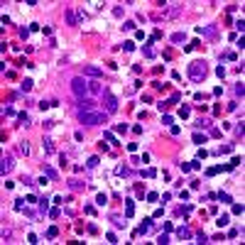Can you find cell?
Instances as JSON below:
<instances>
[{"mask_svg": "<svg viewBox=\"0 0 245 245\" xmlns=\"http://www.w3.org/2000/svg\"><path fill=\"white\" fill-rule=\"evenodd\" d=\"M79 120L86 123V125H101V123L108 120V115L101 113V110H81V113H79Z\"/></svg>", "mask_w": 245, "mask_h": 245, "instance_id": "cell-1", "label": "cell"}, {"mask_svg": "<svg viewBox=\"0 0 245 245\" xmlns=\"http://www.w3.org/2000/svg\"><path fill=\"white\" fill-rule=\"evenodd\" d=\"M206 74H208V66H206L203 61H194V64H189V76H191V81H203Z\"/></svg>", "mask_w": 245, "mask_h": 245, "instance_id": "cell-2", "label": "cell"}, {"mask_svg": "<svg viewBox=\"0 0 245 245\" xmlns=\"http://www.w3.org/2000/svg\"><path fill=\"white\" fill-rule=\"evenodd\" d=\"M71 91H74V96L81 101V98L86 96V91H88V81H84V79H71Z\"/></svg>", "mask_w": 245, "mask_h": 245, "instance_id": "cell-3", "label": "cell"}, {"mask_svg": "<svg viewBox=\"0 0 245 245\" xmlns=\"http://www.w3.org/2000/svg\"><path fill=\"white\" fill-rule=\"evenodd\" d=\"M103 98H105V108H108V113H115L118 108H120V101H118V98L110 93V91H108V88L103 91Z\"/></svg>", "mask_w": 245, "mask_h": 245, "instance_id": "cell-4", "label": "cell"}, {"mask_svg": "<svg viewBox=\"0 0 245 245\" xmlns=\"http://www.w3.org/2000/svg\"><path fill=\"white\" fill-rule=\"evenodd\" d=\"M201 37H208V39H218V27L216 25H203V27L196 29Z\"/></svg>", "mask_w": 245, "mask_h": 245, "instance_id": "cell-5", "label": "cell"}, {"mask_svg": "<svg viewBox=\"0 0 245 245\" xmlns=\"http://www.w3.org/2000/svg\"><path fill=\"white\" fill-rule=\"evenodd\" d=\"M13 164H15V159H13V155H3V162H0V174L5 176V174L13 169Z\"/></svg>", "mask_w": 245, "mask_h": 245, "instance_id": "cell-6", "label": "cell"}, {"mask_svg": "<svg viewBox=\"0 0 245 245\" xmlns=\"http://www.w3.org/2000/svg\"><path fill=\"white\" fill-rule=\"evenodd\" d=\"M84 17H86V15H84V13L76 15V10H74V8H69V10H66V22H69V25H79Z\"/></svg>", "mask_w": 245, "mask_h": 245, "instance_id": "cell-7", "label": "cell"}, {"mask_svg": "<svg viewBox=\"0 0 245 245\" xmlns=\"http://www.w3.org/2000/svg\"><path fill=\"white\" fill-rule=\"evenodd\" d=\"M152 42H155V39H150V44H145V47H142V54H145L147 59H155V57H157V52H155Z\"/></svg>", "mask_w": 245, "mask_h": 245, "instance_id": "cell-8", "label": "cell"}, {"mask_svg": "<svg viewBox=\"0 0 245 245\" xmlns=\"http://www.w3.org/2000/svg\"><path fill=\"white\" fill-rule=\"evenodd\" d=\"M42 147H44V152H47V155H54V140H52V137H44V140H42Z\"/></svg>", "mask_w": 245, "mask_h": 245, "instance_id": "cell-9", "label": "cell"}, {"mask_svg": "<svg viewBox=\"0 0 245 245\" xmlns=\"http://www.w3.org/2000/svg\"><path fill=\"white\" fill-rule=\"evenodd\" d=\"M84 74H86V76H96V79L103 76V71L98 69V66H84Z\"/></svg>", "mask_w": 245, "mask_h": 245, "instance_id": "cell-10", "label": "cell"}, {"mask_svg": "<svg viewBox=\"0 0 245 245\" xmlns=\"http://www.w3.org/2000/svg\"><path fill=\"white\" fill-rule=\"evenodd\" d=\"M88 91H91V93H103L105 88L101 86V81H88Z\"/></svg>", "mask_w": 245, "mask_h": 245, "instance_id": "cell-11", "label": "cell"}, {"mask_svg": "<svg viewBox=\"0 0 245 245\" xmlns=\"http://www.w3.org/2000/svg\"><path fill=\"white\" fill-rule=\"evenodd\" d=\"M135 216V203H132V199H128L125 201V218H132Z\"/></svg>", "mask_w": 245, "mask_h": 245, "instance_id": "cell-12", "label": "cell"}, {"mask_svg": "<svg viewBox=\"0 0 245 245\" xmlns=\"http://www.w3.org/2000/svg\"><path fill=\"white\" fill-rule=\"evenodd\" d=\"M176 235L184 238V240H189V238H191V231H189L186 226H179V228H176Z\"/></svg>", "mask_w": 245, "mask_h": 245, "instance_id": "cell-13", "label": "cell"}, {"mask_svg": "<svg viewBox=\"0 0 245 245\" xmlns=\"http://www.w3.org/2000/svg\"><path fill=\"white\" fill-rule=\"evenodd\" d=\"M44 176H49V179H52V181H59V174L54 172V169H52V167H47V164H44Z\"/></svg>", "mask_w": 245, "mask_h": 245, "instance_id": "cell-14", "label": "cell"}, {"mask_svg": "<svg viewBox=\"0 0 245 245\" xmlns=\"http://www.w3.org/2000/svg\"><path fill=\"white\" fill-rule=\"evenodd\" d=\"M81 108H84V110H93V108H96V101H91V98H81Z\"/></svg>", "mask_w": 245, "mask_h": 245, "instance_id": "cell-15", "label": "cell"}, {"mask_svg": "<svg viewBox=\"0 0 245 245\" xmlns=\"http://www.w3.org/2000/svg\"><path fill=\"white\" fill-rule=\"evenodd\" d=\"M172 42H174V44L186 42V34H184V32H174V34H172Z\"/></svg>", "mask_w": 245, "mask_h": 245, "instance_id": "cell-16", "label": "cell"}, {"mask_svg": "<svg viewBox=\"0 0 245 245\" xmlns=\"http://www.w3.org/2000/svg\"><path fill=\"white\" fill-rule=\"evenodd\" d=\"M216 199H221V203H233L231 194H226V191H221V194H216Z\"/></svg>", "mask_w": 245, "mask_h": 245, "instance_id": "cell-17", "label": "cell"}, {"mask_svg": "<svg viewBox=\"0 0 245 245\" xmlns=\"http://www.w3.org/2000/svg\"><path fill=\"white\" fill-rule=\"evenodd\" d=\"M150 228H152V218H147L145 223H140V231H137V233H147Z\"/></svg>", "mask_w": 245, "mask_h": 245, "instance_id": "cell-18", "label": "cell"}, {"mask_svg": "<svg viewBox=\"0 0 245 245\" xmlns=\"http://www.w3.org/2000/svg\"><path fill=\"white\" fill-rule=\"evenodd\" d=\"M103 140H105V142H110V145H118L115 142V135H113V132H108V130L103 132Z\"/></svg>", "mask_w": 245, "mask_h": 245, "instance_id": "cell-19", "label": "cell"}, {"mask_svg": "<svg viewBox=\"0 0 245 245\" xmlns=\"http://www.w3.org/2000/svg\"><path fill=\"white\" fill-rule=\"evenodd\" d=\"M110 221H113V226H115V228H123V226H125V221H123L120 216H110Z\"/></svg>", "mask_w": 245, "mask_h": 245, "instance_id": "cell-20", "label": "cell"}, {"mask_svg": "<svg viewBox=\"0 0 245 245\" xmlns=\"http://www.w3.org/2000/svg\"><path fill=\"white\" fill-rule=\"evenodd\" d=\"M17 118H20V125H25V128L29 125V115H27V113H20Z\"/></svg>", "mask_w": 245, "mask_h": 245, "instance_id": "cell-21", "label": "cell"}, {"mask_svg": "<svg viewBox=\"0 0 245 245\" xmlns=\"http://www.w3.org/2000/svg\"><path fill=\"white\" fill-rule=\"evenodd\" d=\"M69 186L71 189H84V184H81V179H69Z\"/></svg>", "mask_w": 245, "mask_h": 245, "instance_id": "cell-22", "label": "cell"}, {"mask_svg": "<svg viewBox=\"0 0 245 245\" xmlns=\"http://www.w3.org/2000/svg\"><path fill=\"white\" fill-rule=\"evenodd\" d=\"M98 162H101V159H98L96 155H93V157H88V162H86V164L91 167V169H93V167H98Z\"/></svg>", "mask_w": 245, "mask_h": 245, "instance_id": "cell-23", "label": "cell"}, {"mask_svg": "<svg viewBox=\"0 0 245 245\" xmlns=\"http://www.w3.org/2000/svg\"><path fill=\"white\" fill-rule=\"evenodd\" d=\"M20 88H22V91H29V88H32V79H25V81L20 84Z\"/></svg>", "mask_w": 245, "mask_h": 245, "instance_id": "cell-24", "label": "cell"}, {"mask_svg": "<svg viewBox=\"0 0 245 245\" xmlns=\"http://www.w3.org/2000/svg\"><path fill=\"white\" fill-rule=\"evenodd\" d=\"M196 125H199V128H213V123H211V120H206V118H203V120H199Z\"/></svg>", "mask_w": 245, "mask_h": 245, "instance_id": "cell-25", "label": "cell"}, {"mask_svg": "<svg viewBox=\"0 0 245 245\" xmlns=\"http://www.w3.org/2000/svg\"><path fill=\"white\" fill-rule=\"evenodd\" d=\"M25 201H27V199H17V201H15V208H17V211H25Z\"/></svg>", "mask_w": 245, "mask_h": 245, "instance_id": "cell-26", "label": "cell"}, {"mask_svg": "<svg viewBox=\"0 0 245 245\" xmlns=\"http://www.w3.org/2000/svg\"><path fill=\"white\" fill-rule=\"evenodd\" d=\"M228 223H231V216H221V218H218V226H221V228L228 226Z\"/></svg>", "mask_w": 245, "mask_h": 245, "instance_id": "cell-27", "label": "cell"}, {"mask_svg": "<svg viewBox=\"0 0 245 245\" xmlns=\"http://www.w3.org/2000/svg\"><path fill=\"white\" fill-rule=\"evenodd\" d=\"M39 211H42V213H47V211H49V203H47V199H42V201H39Z\"/></svg>", "mask_w": 245, "mask_h": 245, "instance_id": "cell-28", "label": "cell"}, {"mask_svg": "<svg viewBox=\"0 0 245 245\" xmlns=\"http://www.w3.org/2000/svg\"><path fill=\"white\" fill-rule=\"evenodd\" d=\"M157 199H159V194H157V191H150V194H147V201H152V203H155Z\"/></svg>", "mask_w": 245, "mask_h": 245, "instance_id": "cell-29", "label": "cell"}, {"mask_svg": "<svg viewBox=\"0 0 245 245\" xmlns=\"http://www.w3.org/2000/svg\"><path fill=\"white\" fill-rule=\"evenodd\" d=\"M132 49H135L132 42H123V52H132Z\"/></svg>", "mask_w": 245, "mask_h": 245, "instance_id": "cell-30", "label": "cell"}, {"mask_svg": "<svg viewBox=\"0 0 245 245\" xmlns=\"http://www.w3.org/2000/svg\"><path fill=\"white\" fill-rule=\"evenodd\" d=\"M233 213L240 216V213H243V203H233Z\"/></svg>", "mask_w": 245, "mask_h": 245, "instance_id": "cell-31", "label": "cell"}, {"mask_svg": "<svg viewBox=\"0 0 245 245\" xmlns=\"http://www.w3.org/2000/svg\"><path fill=\"white\" fill-rule=\"evenodd\" d=\"M105 201H108V199H105V194H98V196H96V203H98V206H103Z\"/></svg>", "mask_w": 245, "mask_h": 245, "instance_id": "cell-32", "label": "cell"}, {"mask_svg": "<svg viewBox=\"0 0 245 245\" xmlns=\"http://www.w3.org/2000/svg\"><path fill=\"white\" fill-rule=\"evenodd\" d=\"M157 243H159V245H167V243H169V235H159Z\"/></svg>", "mask_w": 245, "mask_h": 245, "instance_id": "cell-33", "label": "cell"}, {"mask_svg": "<svg viewBox=\"0 0 245 245\" xmlns=\"http://www.w3.org/2000/svg\"><path fill=\"white\" fill-rule=\"evenodd\" d=\"M196 243H199V245H201V243H208V238H206L203 233H199V235H196Z\"/></svg>", "mask_w": 245, "mask_h": 245, "instance_id": "cell-34", "label": "cell"}, {"mask_svg": "<svg viewBox=\"0 0 245 245\" xmlns=\"http://www.w3.org/2000/svg\"><path fill=\"white\" fill-rule=\"evenodd\" d=\"M235 93L243 98V93H245V86H243V84H238V86H235Z\"/></svg>", "mask_w": 245, "mask_h": 245, "instance_id": "cell-35", "label": "cell"}, {"mask_svg": "<svg viewBox=\"0 0 245 245\" xmlns=\"http://www.w3.org/2000/svg\"><path fill=\"white\" fill-rule=\"evenodd\" d=\"M57 235H59L57 228H49V231H47V238H57Z\"/></svg>", "mask_w": 245, "mask_h": 245, "instance_id": "cell-36", "label": "cell"}, {"mask_svg": "<svg viewBox=\"0 0 245 245\" xmlns=\"http://www.w3.org/2000/svg\"><path fill=\"white\" fill-rule=\"evenodd\" d=\"M142 176H150V179H152V176H157V172H155V169H145Z\"/></svg>", "mask_w": 245, "mask_h": 245, "instance_id": "cell-37", "label": "cell"}, {"mask_svg": "<svg viewBox=\"0 0 245 245\" xmlns=\"http://www.w3.org/2000/svg\"><path fill=\"white\" fill-rule=\"evenodd\" d=\"M10 235H13L10 228H3V240H10Z\"/></svg>", "mask_w": 245, "mask_h": 245, "instance_id": "cell-38", "label": "cell"}, {"mask_svg": "<svg viewBox=\"0 0 245 245\" xmlns=\"http://www.w3.org/2000/svg\"><path fill=\"white\" fill-rule=\"evenodd\" d=\"M235 27H238V32L243 34V29H245V22H243V20H238V22H235Z\"/></svg>", "mask_w": 245, "mask_h": 245, "instance_id": "cell-39", "label": "cell"}, {"mask_svg": "<svg viewBox=\"0 0 245 245\" xmlns=\"http://www.w3.org/2000/svg\"><path fill=\"white\" fill-rule=\"evenodd\" d=\"M115 130H118V132H125V130H128V125H125V123H118Z\"/></svg>", "mask_w": 245, "mask_h": 245, "instance_id": "cell-40", "label": "cell"}, {"mask_svg": "<svg viewBox=\"0 0 245 245\" xmlns=\"http://www.w3.org/2000/svg\"><path fill=\"white\" fill-rule=\"evenodd\" d=\"M49 216H52V218H59V216H61V211H59V208H52V211H49Z\"/></svg>", "mask_w": 245, "mask_h": 245, "instance_id": "cell-41", "label": "cell"}, {"mask_svg": "<svg viewBox=\"0 0 245 245\" xmlns=\"http://www.w3.org/2000/svg\"><path fill=\"white\" fill-rule=\"evenodd\" d=\"M105 238H108V243H118V238H115V233H108V235H105Z\"/></svg>", "mask_w": 245, "mask_h": 245, "instance_id": "cell-42", "label": "cell"}, {"mask_svg": "<svg viewBox=\"0 0 245 245\" xmlns=\"http://www.w3.org/2000/svg\"><path fill=\"white\" fill-rule=\"evenodd\" d=\"M194 142L201 145V142H206V137H203V135H194Z\"/></svg>", "mask_w": 245, "mask_h": 245, "instance_id": "cell-43", "label": "cell"}, {"mask_svg": "<svg viewBox=\"0 0 245 245\" xmlns=\"http://www.w3.org/2000/svg\"><path fill=\"white\" fill-rule=\"evenodd\" d=\"M123 27H125V29H135V22H132V20H128V22H125Z\"/></svg>", "mask_w": 245, "mask_h": 245, "instance_id": "cell-44", "label": "cell"}]
</instances>
